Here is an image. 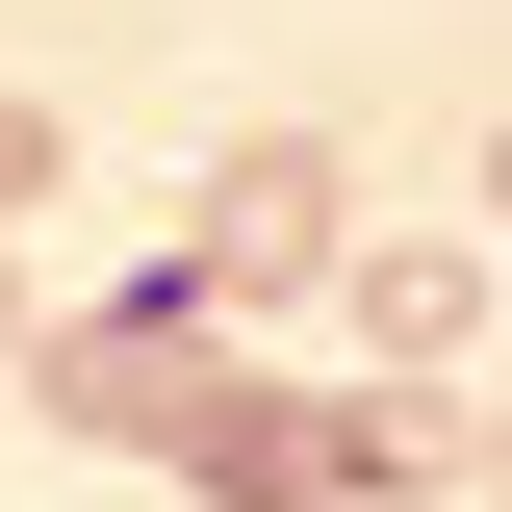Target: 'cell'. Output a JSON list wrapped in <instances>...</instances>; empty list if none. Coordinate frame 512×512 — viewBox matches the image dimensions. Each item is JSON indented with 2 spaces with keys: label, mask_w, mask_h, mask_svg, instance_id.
Returning a JSON list of instances; mask_svg holds the SVG:
<instances>
[{
  "label": "cell",
  "mask_w": 512,
  "mask_h": 512,
  "mask_svg": "<svg viewBox=\"0 0 512 512\" xmlns=\"http://www.w3.org/2000/svg\"><path fill=\"white\" fill-rule=\"evenodd\" d=\"M26 384H52V436H103V461H180V410H205L231 359H205V282H128V308L26 333Z\"/></svg>",
  "instance_id": "obj_1"
},
{
  "label": "cell",
  "mask_w": 512,
  "mask_h": 512,
  "mask_svg": "<svg viewBox=\"0 0 512 512\" xmlns=\"http://www.w3.org/2000/svg\"><path fill=\"white\" fill-rule=\"evenodd\" d=\"M333 205H359V154H333V128H231V154H205V333L231 308H282V282H333Z\"/></svg>",
  "instance_id": "obj_2"
},
{
  "label": "cell",
  "mask_w": 512,
  "mask_h": 512,
  "mask_svg": "<svg viewBox=\"0 0 512 512\" xmlns=\"http://www.w3.org/2000/svg\"><path fill=\"white\" fill-rule=\"evenodd\" d=\"M180 487H205V512H333L359 461H333L308 384H205V410H180Z\"/></svg>",
  "instance_id": "obj_3"
},
{
  "label": "cell",
  "mask_w": 512,
  "mask_h": 512,
  "mask_svg": "<svg viewBox=\"0 0 512 512\" xmlns=\"http://www.w3.org/2000/svg\"><path fill=\"white\" fill-rule=\"evenodd\" d=\"M359 333H384V384H436L461 333H487V231H384L359 256Z\"/></svg>",
  "instance_id": "obj_4"
},
{
  "label": "cell",
  "mask_w": 512,
  "mask_h": 512,
  "mask_svg": "<svg viewBox=\"0 0 512 512\" xmlns=\"http://www.w3.org/2000/svg\"><path fill=\"white\" fill-rule=\"evenodd\" d=\"M333 461H359V487H461V384H359Z\"/></svg>",
  "instance_id": "obj_5"
},
{
  "label": "cell",
  "mask_w": 512,
  "mask_h": 512,
  "mask_svg": "<svg viewBox=\"0 0 512 512\" xmlns=\"http://www.w3.org/2000/svg\"><path fill=\"white\" fill-rule=\"evenodd\" d=\"M52 180H77V128L26 103V77H0V231H26V205H52Z\"/></svg>",
  "instance_id": "obj_6"
},
{
  "label": "cell",
  "mask_w": 512,
  "mask_h": 512,
  "mask_svg": "<svg viewBox=\"0 0 512 512\" xmlns=\"http://www.w3.org/2000/svg\"><path fill=\"white\" fill-rule=\"evenodd\" d=\"M461 461H487V487H512V384H487V410H461Z\"/></svg>",
  "instance_id": "obj_7"
},
{
  "label": "cell",
  "mask_w": 512,
  "mask_h": 512,
  "mask_svg": "<svg viewBox=\"0 0 512 512\" xmlns=\"http://www.w3.org/2000/svg\"><path fill=\"white\" fill-rule=\"evenodd\" d=\"M26 333H52V308H26V256H0V359H26Z\"/></svg>",
  "instance_id": "obj_8"
},
{
  "label": "cell",
  "mask_w": 512,
  "mask_h": 512,
  "mask_svg": "<svg viewBox=\"0 0 512 512\" xmlns=\"http://www.w3.org/2000/svg\"><path fill=\"white\" fill-rule=\"evenodd\" d=\"M487 231H512V128H487Z\"/></svg>",
  "instance_id": "obj_9"
}]
</instances>
